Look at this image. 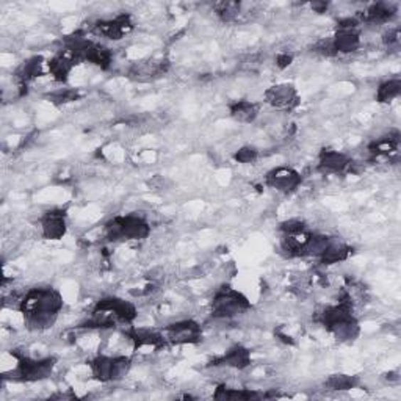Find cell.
<instances>
[{
  "mask_svg": "<svg viewBox=\"0 0 401 401\" xmlns=\"http://www.w3.org/2000/svg\"><path fill=\"white\" fill-rule=\"evenodd\" d=\"M168 69V61L165 60H148L141 61L132 68L130 71V77L135 80L140 82H149L154 79H159V77L164 75Z\"/></svg>",
  "mask_w": 401,
  "mask_h": 401,
  "instance_id": "18",
  "label": "cell"
},
{
  "mask_svg": "<svg viewBox=\"0 0 401 401\" xmlns=\"http://www.w3.org/2000/svg\"><path fill=\"white\" fill-rule=\"evenodd\" d=\"M292 61H293V57L290 55V53L284 52V53H279V55L276 57V66L279 69H285V68H289L292 65Z\"/></svg>",
  "mask_w": 401,
  "mask_h": 401,
  "instance_id": "33",
  "label": "cell"
},
{
  "mask_svg": "<svg viewBox=\"0 0 401 401\" xmlns=\"http://www.w3.org/2000/svg\"><path fill=\"white\" fill-rule=\"evenodd\" d=\"M384 43L389 49H398L400 48V30L398 28L389 30V33L384 36Z\"/></svg>",
  "mask_w": 401,
  "mask_h": 401,
  "instance_id": "32",
  "label": "cell"
},
{
  "mask_svg": "<svg viewBox=\"0 0 401 401\" xmlns=\"http://www.w3.org/2000/svg\"><path fill=\"white\" fill-rule=\"evenodd\" d=\"M43 237L48 240H61L68 232V215L65 209H52L46 212L41 220Z\"/></svg>",
  "mask_w": 401,
  "mask_h": 401,
  "instance_id": "12",
  "label": "cell"
},
{
  "mask_svg": "<svg viewBox=\"0 0 401 401\" xmlns=\"http://www.w3.org/2000/svg\"><path fill=\"white\" fill-rule=\"evenodd\" d=\"M149 234V223L138 215H122L105 223V237L109 242L144 240Z\"/></svg>",
  "mask_w": 401,
  "mask_h": 401,
  "instance_id": "4",
  "label": "cell"
},
{
  "mask_svg": "<svg viewBox=\"0 0 401 401\" xmlns=\"http://www.w3.org/2000/svg\"><path fill=\"white\" fill-rule=\"evenodd\" d=\"M359 384V380L356 376L351 375H333L329 376L325 385L331 390H351Z\"/></svg>",
  "mask_w": 401,
  "mask_h": 401,
  "instance_id": "27",
  "label": "cell"
},
{
  "mask_svg": "<svg viewBox=\"0 0 401 401\" xmlns=\"http://www.w3.org/2000/svg\"><path fill=\"white\" fill-rule=\"evenodd\" d=\"M215 11H217L218 18L223 22L234 21L238 14H240V4L238 2H220L215 5Z\"/></svg>",
  "mask_w": 401,
  "mask_h": 401,
  "instance_id": "28",
  "label": "cell"
},
{
  "mask_svg": "<svg viewBox=\"0 0 401 401\" xmlns=\"http://www.w3.org/2000/svg\"><path fill=\"white\" fill-rule=\"evenodd\" d=\"M44 58L41 55H35L32 58L26 60L16 71V80L19 82L21 88H27V85L35 80L36 77H40L44 73Z\"/></svg>",
  "mask_w": 401,
  "mask_h": 401,
  "instance_id": "20",
  "label": "cell"
},
{
  "mask_svg": "<svg viewBox=\"0 0 401 401\" xmlns=\"http://www.w3.org/2000/svg\"><path fill=\"white\" fill-rule=\"evenodd\" d=\"M353 254V248L348 245L331 242L328 250L320 256V262L323 265H334L338 262H345Z\"/></svg>",
  "mask_w": 401,
  "mask_h": 401,
  "instance_id": "24",
  "label": "cell"
},
{
  "mask_svg": "<svg viewBox=\"0 0 401 401\" xmlns=\"http://www.w3.org/2000/svg\"><path fill=\"white\" fill-rule=\"evenodd\" d=\"M49 102L55 105H65L69 102H74V100L80 99V92L77 90H58L53 91L50 95H48Z\"/></svg>",
  "mask_w": 401,
  "mask_h": 401,
  "instance_id": "29",
  "label": "cell"
},
{
  "mask_svg": "<svg viewBox=\"0 0 401 401\" xmlns=\"http://www.w3.org/2000/svg\"><path fill=\"white\" fill-rule=\"evenodd\" d=\"M333 50L336 55L338 53H353L359 49L360 35L358 28H337L336 35L331 38Z\"/></svg>",
  "mask_w": 401,
  "mask_h": 401,
  "instance_id": "17",
  "label": "cell"
},
{
  "mask_svg": "<svg viewBox=\"0 0 401 401\" xmlns=\"http://www.w3.org/2000/svg\"><path fill=\"white\" fill-rule=\"evenodd\" d=\"M401 92V80L390 79L381 83L376 90V100L380 104H390L393 99H397Z\"/></svg>",
  "mask_w": 401,
  "mask_h": 401,
  "instance_id": "26",
  "label": "cell"
},
{
  "mask_svg": "<svg viewBox=\"0 0 401 401\" xmlns=\"http://www.w3.org/2000/svg\"><path fill=\"white\" fill-rule=\"evenodd\" d=\"M353 165V160L346 156V154L325 148L319 154V169L321 173H331V174H341L348 171Z\"/></svg>",
  "mask_w": 401,
  "mask_h": 401,
  "instance_id": "13",
  "label": "cell"
},
{
  "mask_svg": "<svg viewBox=\"0 0 401 401\" xmlns=\"http://www.w3.org/2000/svg\"><path fill=\"white\" fill-rule=\"evenodd\" d=\"M397 13V6L387 2H378L370 5L365 13L360 14L359 21L370 22V24H385L389 22Z\"/></svg>",
  "mask_w": 401,
  "mask_h": 401,
  "instance_id": "21",
  "label": "cell"
},
{
  "mask_svg": "<svg viewBox=\"0 0 401 401\" xmlns=\"http://www.w3.org/2000/svg\"><path fill=\"white\" fill-rule=\"evenodd\" d=\"M132 28H134L132 18L124 13V14H118V16L113 19L97 21L91 30L92 33L97 36H104L107 40L112 41H119L127 33H130V30Z\"/></svg>",
  "mask_w": 401,
  "mask_h": 401,
  "instance_id": "10",
  "label": "cell"
},
{
  "mask_svg": "<svg viewBox=\"0 0 401 401\" xmlns=\"http://www.w3.org/2000/svg\"><path fill=\"white\" fill-rule=\"evenodd\" d=\"M82 61L95 65L100 69H109L113 63V53L109 48H105L102 44H97L95 41H88L87 48L83 50Z\"/></svg>",
  "mask_w": 401,
  "mask_h": 401,
  "instance_id": "19",
  "label": "cell"
},
{
  "mask_svg": "<svg viewBox=\"0 0 401 401\" xmlns=\"http://www.w3.org/2000/svg\"><path fill=\"white\" fill-rule=\"evenodd\" d=\"M203 337V331L196 321L183 320L171 323L165 328V338L166 342L174 345H187V343H198Z\"/></svg>",
  "mask_w": 401,
  "mask_h": 401,
  "instance_id": "11",
  "label": "cell"
},
{
  "mask_svg": "<svg viewBox=\"0 0 401 401\" xmlns=\"http://www.w3.org/2000/svg\"><path fill=\"white\" fill-rule=\"evenodd\" d=\"M138 315L137 307L121 298H104L96 303L95 309L91 312V317L82 323V328L90 329H107L114 328L117 323H126L132 325Z\"/></svg>",
  "mask_w": 401,
  "mask_h": 401,
  "instance_id": "3",
  "label": "cell"
},
{
  "mask_svg": "<svg viewBox=\"0 0 401 401\" xmlns=\"http://www.w3.org/2000/svg\"><path fill=\"white\" fill-rule=\"evenodd\" d=\"M265 102L281 112H292L299 105V95L292 83H277L264 92Z\"/></svg>",
  "mask_w": 401,
  "mask_h": 401,
  "instance_id": "8",
  "label": "cell"
},
{
  "mask_svg": "<svg viewBox=\"0 0 401 401\" xmlns=\"http://www.w3.org/2000/svg\"><path fill=\"white\" fill-rule=\"evenodd\" d=\"M315 321L321 323L328 333L334 336L337 342L351 343L360 334V326L358 319L354 317V303L351 293L342 292L338 303L328 306L317 314Z\"/></svg>",
  "mask_w": 401,
  "mask_h": 401,
  "instance_id": "2",
  "label": "cell"
},
{
  "mask_svg": "<svg viewBox=\"0 0 401 401\" xmlns=\"http://www.w3.org/2000/svg\"><path fill=\"white\" fill-rule=\"evenodd\" d=\"M400 148V134L393 132L385 137H381L380 140L373 141L368 146V151L373 157H392L395 156Z\"/></svg>",
  "mask_w": 401,
  "mask_h": 401,
  "instance_id": "23",
  "label": "cell"
},
{
  "mask_svg": "<svg viewBox=\"0 0 401 401\" xmlns=\"http://www.w3.org/2000/svg\"><path fill=\"white\" fill-rule=\"evenodd\" d=\"M91 375L99 383H117L124 380L132 367L127 356H96L90 360Z\"/></svg>",
  "mask_w": 401,
  "mask_h": 401,
  "instance_id": "6",
  "label": "cell"
},
{
  "mask_svg": "<svg viewBox=\"0 0 401 401\" xmlns=\"http://www.w3.org/2000/svg\"><path fill=\"white\" fill-rule=\"evenodd\" d=\"M11 354L18 359V365L16 370L13 372V376L14 380H19L22 383H36L48 380L57 365L55 358L33 359L28 356H18L16 353Z\"/></svg>",
  "mask_w": 401,
  "mask_h": 401,
  "instance_id": "7",
  "label": "cell"
},
{
  "mask_svg": "<svg viewBox=\"0 0 401 401\" xmlns=\"http://www.w3.org/2000/svg\"><path fill=\"white\" fill-rule=\"evenodd\" d=\"M75 60L69 55L68 52L61 50L58 52L55 57H52L46 66H48V71L52 75V79L58 83H66L69 79V74L73 73V69L75 66Z\"/></svg>",
  "mask_w": 401,
  "mask_h": 401,
  "instance_id": "16",
  "label": "cell"
},
{
  "mask_svg": "<svg viewBox=\"0 0 401 401\" xmlns=\"http://www.w3.org/2000/svg\"><path fill=\"white\" fill-rule=\"evenodd\" d=\"M251 309L250 299L242 292L229 285L221 287L212 299V317L213 319H234Z\"/></svg>",
  "mask_w": 401,
  "mask_h": 401,
  "instance_id": "5",
  "label": "cell"
},
{
  "mask_svg": "<svg viewBox=\"0 0 401 401\" xmlns=\"http://www.w3.org/2000/svg\"><path fill=\"white\" fill-rule=\"evenodd\" d=\"M260 107L257 104L251 102V100H235V102L229 104V114L235 121L243 122V124H250V122L256 121L259 117Z\"/></svg>",
  "mask_w": 401,
  "mask_h": 401,
  "instance_id": "22",
  "label": "cell"
},
{
  "mask_svg": "<svg viewBox=\"0 0 401 401\" xmlns=\"http://www.w3.org/2000/svg\"><path fill=\"white\" fill-rule=\"evenodd\" d=\"M63 309V296L52 287L30 289L19 301V311L30 329L44 331L53 326L60 311Z\"/></svg>",
  "mask_w": 401,
  "mask_h": 401,
  "instance_id": "1",
  "label": "cell"
},
{
  "mask_svg": "<svg viewBox=\"0 0 401 401\" xmlns=\"http://www.w3.org/2000/svg\"><path fill=\"white\" fill-rule=\"evenodd\" d=\"M259 157V152L256 148H251V146H243V148L238 149L234 154V159L238 164H243V165H248L252 164L254 160Z\"/></svg>",
  "mask_w": 401,
  "mask_h": 401,
  "instance_id": "31",
  "label": "cell"
},
{
  "mask_svg": "<svg viewBox=\"0 0 401 401\" xmlns=\"http://www.w3.org/2000/svg\"><path fill=\"white\" fill-rule=\"evenodd\" d=\"M279 230L282 232V235H295V234L306 232L307 226L303 220L293 218V220H287V221L281 223Z\"/></svg>",
  "mask_w": 401,
  "mask_h": 401,
  "instance_id": "30",
  "label": "cell"
},
{
  "mask_svg": "<svg viewBox=\"0 0 401 401\" xmlns=\"http://www.w3.org/2000/svg\"><path fill=\"white\" fill-rule=\"evenodd\" d=\"M265 183L269 188H274L284 193V195H289V193H293L303 183V177H301L296 169L290 166H277L267 173Z\"/></svg>",
  "mask_w": 401,
  "mask_h": 401,
  "instance_id": "9",
  "label": "cell"
},
{
  "mask_svg": "<svg viewBox=\"0 0 401 401\" xmlns=\"http://www.w3.org/2000/svg\"><path fill=\"white\" fill-rule=\"evenodd\" d=\"M126 336L129 341L134 343L135 348H152V350H160L166 346V338L164 334H159L156 331L149 329H129Z\"/></svg>",
  "mask_w": 401,
  "mask_h": 401,
  "instance_id": "15",
  "label": "cell"
},
{
  "mask_svg": "<svg viewBox=\"0 0 401 401\" xmlns=\"http://www.w3.org/2000/svg\"><path fill=\"white\" fill-rule=\"evenodd\" d=\"M213 398L217 400H259L264 398V395L254 390L246 389H230L228 385H218L213 393Z\"/></svg>",
  "mask_w": 401,
  "mask_h": 401,
  "instance_id": "25",
  "label": "cell"
},
{
  "mask_svg": "<svg viewBox=\"0 0 401 401\" xmlns=\"http://www.w3.org/2000/svg\"><path fill=\"white\" fill-rule=\"evenodd\" d=\"M311 6H312V10H314V11H317V13H325V11L328 10L329 4H326V2H314V4H311Z\"/></svg>",
  "mask_w": 401,
  "mask_h": 401,
  "instance_id": "34",
  "label": "cell"
},
{
  "mask_svg": "<svg viewBox=\"0 0 401 401\" xmlns=\"http://www.w3.org/2000/svg\"><path fill=\"white\" fill-rule=\"evenodd\" d=\"M210 365L213 367L225 365L237 370H245L246 367L251 365V351L243 345H234L230 346L225 354L212 359Z\"/></svg>",
  "mask_w": 401,
  "mask_h": 401,
  "instance_id": "14",
  "label": "cell"
}]
</instances>
